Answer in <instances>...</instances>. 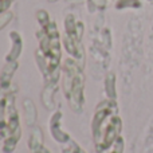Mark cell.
Instances as JSON below:
<instances>
[{
	"mask_svg": "<svg viewBox=\"0 0 153 153\" xmlns=\"http://www.w3.org/2000/svg\"><path fill=\"white\" fill-rule=\"evenodd\" d=\"M140 1L138 0H120L117 7L118 8H124V7H140Z\"/></svg>",
	"mask_w": 153,
	"mask_h": 153,
	"instance_id": "cell-1",
	"label": "cell"
}]
</instances>
